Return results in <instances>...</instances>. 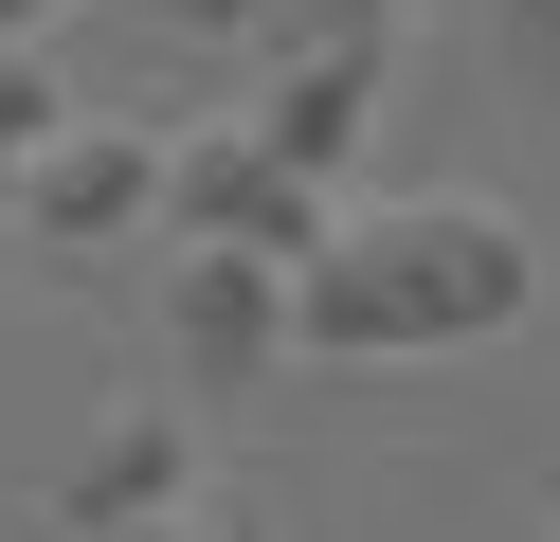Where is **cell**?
<instances>
[{
    "mask_svg": "<svg viewBox=\"0 0 560 542\" xmlns=\"http://www.w3.org/2000/svg\"><path fill=\"white\" fill-rule=\"evenodd\" d=\"M542 289L506 199H398V217H326L290 253V344L307 361H398V344H470Z\"/></svg>",
    "mask_w": 560,
    "mask_h": 542,
    "instance_id": "1",
    "label": "cell"
},
{
    "mask_svg": "<svg viewBox=\"0 0 560 542\" xmlns=\"http://www.w3.org/2000/svg\"><path fill=\"white\" fill-rule=\"evenodd\" d=\"M145 217H182V235L271 253V272H290V253L326 235V181H290L254 127H182V145H163V199H145Z\"/></svg>",
    "mask_w": 560,
    "mask_h": 542,
    "instance_id": "2",
    "label": "cell"
},
{
    "mask_svg": "<svg viewBox=\"0 0 560 542\" xmlns=\"http://www.w3.org/2000/svg\"><path fill=\"white\" fill-rule=\"evenodd\" d=\"M163 344H182V380H271V361H290V272L182 235V272H163Z\"/></svg>",
    "mask_w": 560,
    "mask_h": 542,
    "instance_id": "3",
    "label": "cell"
},
{
    "mask_svg": "<svg viewBox=\"0 0 560 542\" xmlns=\"http://www.w3.org/2000/svg\"><path fill=\"white\" fill-rule=\"evenodd\" d=\"M145 199H163V127H55L19 163V217L37 235H127Z\"/></svg>",
    "mask_w": 560,
    "mask_h": 542,
    "instance_id": "4",
    "label": "cell"
},
{
    "mask_svg": "<svg viewBox=\"0 0 560 542\" xmlns=\"http://www.w3.org/2000/svg\"><path fill=\"white\" fill-rule=\"evenodd\" d=\"M362 108H380V55H290V72H271V108H254V145H271L290 181H326L343 145H362Z\"/></svg>",
    "mask_w": 560,
    "mask_h": 542,
    "instance_id": "5",
    "label": "cell"
},
{
    "mask_svg": "<svg viewBox=\"0 0 560 542\" xmlns=\"http://www.w3.org/2000/svg\"><path fill=\"white\" fill-rule=\"evenodd\" d=\"M55 506H73V524H163V506H182V416H109Z\"/></svg>",
    "mask_w": 560,
    "mask_h": 542,
    "instance_id": "6",
    "label": "cell"
},
{
    "mask_svg": "<svg viewBox=\"0 0 560 542\" xmlns=\"http://www.w3.org/2000/svg\"><path fill=\"white\" fill-rule=\"evenodd\" d=\"M55 145V72L37 55H0V199H19V163Z\"/></svg>",
    "mask_w": 560,
    "mask_h": 542,
    "instance_id": "7",
    "label": "cell"
},
{
    "mask_svg": "<svg viewBox=\"0 0 560 542\" xmlns=\"http://www.w3.org/2000/svg\"><path fill=\"white\" fill-rule=\"evenodd\" d=\"M271 19H290V55H380L398 0H271Z\"/></svg>",
    "mask_w": 560,
    "mask_h": 542,
    "instance_id": "8",
    "label": "cell"
},
{
    "mask_svg": "<svg viewBox=\"0 0 560 542\" xmlns=\"http://www.w3.org/2000/svg\"><path fill=\"white\" fill-rule=\"evenodd\" d=\"M182 19H199V36H254V19H271V0H182Z\"/></svg>",
    "mask_w": 560,
    "mask_h": 542,
    "instance_id": "9",
    "label": "cell"
},
{
    "mask_svg": "<svg viewBox=\"0 0 560 542\" xmlns=\"http://www.w3.org/2000/svg\"><path fill=\"white\" fill-rule=\"evenodd\" d=\"M37 19H55V0H0V55H19V36H37Z\"/></svg>",
    "mask_w": 560,
    "mask_h": 542,
    "instance_id": "10",
    "label": "cell"
},
{
    "mask_svg": "<svg viewBox=\"0 0 560 542\" xmlns=\"http://www.w3.org/2000/svg\"><path fill=\"white\" fill-rule=\"evenodd\" d=\"M199 542H254V524H235V506H218V524H199Z\"/></svg>",
    "mask_w": 560,
    "mask_h": 542,
    "instance_id": "11",
    "label": "cell"
}]
</instances>
